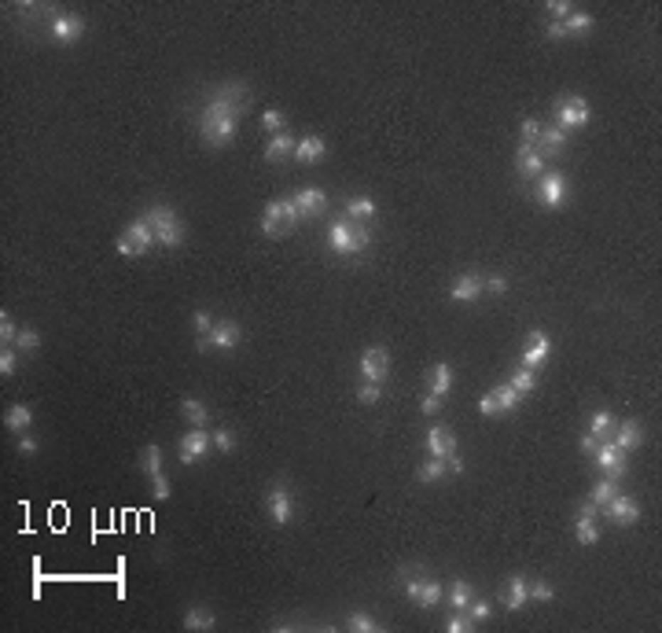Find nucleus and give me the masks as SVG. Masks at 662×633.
<instances>
[{
	"label": "nucleus",
	"mask_w": 662,
	"mask_h": 633,
	"mask_svg": "<svg viewBox=\"0 0 662 633\" xmlns=\"http://www.w3.org/2000/svg\"><path fill=\"white\" fill-rule=\"evenodd\" d=\"M247 100H250L247 85H240V81H221L210 93V100L203 103V115H199V133L210 147H228L236 140L240 115H243Z\"/></svg>",
	"instance_id": "1"
},
{
	"label": "nucleus",
	"mask_w": 662,
	"mask_h": 633,
	"mask_svg": "<svg viewBox=\"0 0 662 633\" xmlns=\"http://www.w3.org/2000/svg\"><path fill=\"white\" fill-rule=\"evenodd\" d=\"M372 232L365 229V221H350V217H338V221L328 225V247L335 254H361L368 251Z\"/></svg>",
	"instance_id": "2"
},
{
	"label": "nucleus",
	"mask_w": 662,
	"mask_h": 633,
	"mask_svg": "<svg viewBox=\"0 0 662 633\" xmlns=\"http://www.w3.org/2000/svg\"><path fill=\"white\" fill-rule=\"evenodd\" d=\"M298 221H306L302 214H298V203H294V195L291 199H272L262 214V232L272 236V239H280V236H291L298 229Z\"/></svg>",
	"instance_id": "3"
},
{
	"label": "nucleus",
	"mask_w": 662,
	"mask_h": 633,
	"mask_svg": "<svg viewBox=\"0 0 662 633\" xmlns=\"http://www.w3.org/2000/svg\"><path fill=\"white\" fill-rule=\"evenodd\" d=\"M144 217H147V225H151L159 247H181L184 244V221L169 206H151Z\"/></svg>",
	"instance_id": "4"
},
{
	"label": "nucleus",
	"mask_w": 662,
	"mask_h": 633,
	"mask_svg": "<svg viewBox=\"0 0 662 633\" xmlns=\"http://www.w3.org/2000/svg\"><path fill=\"white\" fill-rule=\"evenodd\" d=\"M151 244H155V232H151V225H147V217L129 221V225H125V232L114 239V247H118L122 258H144L147 251H151Z\"/></svg>",
	"instance_id": "5"
},
{
	"label": "nucleus",
	"mask_w": 662,
	"mask_h": 633,
	"mask_svg": "<svg viewBox=\"0 0 662 633\" xmlns=\"http://www.w3.org/2000/svg\"><path fill=\"white\" fill-rule=\"evenodd\" d=\"M533 199H538L541 206H548V210L567 206V203H570V184H567V177H563V173H556V169H545L541 177H538V184H533Z\"/></svg>",
	"instance_id": "6"
},
{
	"label": "nucleus",
	"mask_w": 662,
	"mask_h": 633,
	"mask_svg": "<svg viewBox=\"0 0 662 633\" xmlns=\"http://www.w3.org/2000/svg\"><path fill=\"white\" fill-rule=\"evenodd\" d=\"M589 118H592L589 100H582V96H560L556 100V125L563 133H570V129H578V125H589Z\"/></svg>",
	"instance_id": "7"
},
{
	"label": "nucleus",
	"mask_w": 662,
	"mask_h": 633,
	"mask_svg": "<svg viewBox=\"0 0 662 633\" xmlns=\"http://www.w3.org/2000/svg\"><path fill=\"white\" fill-rule=\"evenodd\" d=\"M236 346H240V324H232V320H218L210 335L196 339L199 354H206V350H236Z\"/></svg>",
	"instance_id": "8"
},
{
	"label": "nucleus",
	"mask_w": 662,
	"mask_h": 633,
	"mask_svg": "<svg viewBox=\"0 0 662 633\" xmlns=\"http://www.w3.org/2000/svg\"><path fill=\"white\" fill-rule=\"evenodd\" d=\"M265 508H269V519L276 523V527H287V523H291L294 501H291V486L284 483V478L269 486V493H265Z\"/></svg>",
	"instance_id": "9"
},
{
	"label": "nucleus",
	"mask_w": 662,
	"mask_h": 633,
	"mask_svg": "<svg viewBox=\"0 0 662 633\" xmlns=\"http://www.w3.org/2000/svg\"><path fill=\"white\" fill-rule=\"evenodd\" d=\"M592 461H596V468H600L607 478H618V483H622V478L629 475V464H626V453L618 449L614 442H600V449L592 453Z\"/></svg>",
	"instance_id": "10"
},
{
	"label": "nucleus",
	"mask_w": 662,
	"mask_h": 633,
	"mask_svg": "<svg viewBox=\"0 0 662 633\" xmlns=\"http://www.w3.org/2000/svg\"><path fill=\"white\" fill-rule=\"evenodd\" d=\"M361 376L368 383H383L390 376V354L383 350V346H368V350L361 354Z\"/></svg>",
	"instance_id": "11"
},
{
	"label": "nucleus",
	"mask_w": 662,
	"mask_h": 633,
	"mask_svg": "<svg viewBox=\"0 0 662 633\" xmlns=\"http://www.w3.org/2000/svg\"><path fill=\"white\" fill-rule=\"evenodd\" d=\"M604 516L614 523V527H633V523H640V505L629 493H618L614 501L604 505Z\"/></svg>",
	"instance_id": "12"
},
{
	"label": "nucleus",
	"mask_w": 662,
	"mask_h": 633,
	"mask_svg": "<svg viewBox=\"0 0 662 633\" xmlns=\"http://www.w3.org/2000/svg\"><path fill=\"white\" fill-rule=\"evenodd\" d=\"M213 442H210V431L206 427H191L184 439H181V446H177V456H181V464H196L199 456L210 449Z\"/></svg>",
	"instance_id": "13"
},
{
	"label": "nucleus",
	"mask_w": 662,
	"mask_h": 633,
	"mask_svg": "<svg viewBox=\"0 0 662 633\" xmlns=\"http://www.w3.org/2000/svg\"><path fill=\"white\" fill-rule=\"evenodd\" d=\"M81 33H85V19L78 11H59L52 19V37L59 41V45H74Z\"/></svg>",
	"instance_id": "14"
},
{
	"label": "nucleus",
	"mask_w": 662,
	"mask_h": 633,
	"mask_svg": "<svg viewBox=\"0 0 662 633\" xmlns=\"http://www.w3.org/2000/svg\"><path fill=\"white\" fill-rule=\"evenodd\" d=\"M526 600H530V578H526V575L504 578V585H501V604H504L508 611H519Z\"/></svg>",
	"instance_id": "15"
},
{
	"label": "nucleus",
	"mask_w": 662,
	"mask_h": 633,
	"mask_svg": "<svg viewBox=\"0 0 662 633\" xmlns=\"http://www.w3.org/2000/svg\"><path fill=\"white\" fill-rule=\"evenodd\" d=\"M427 449H431V456H438V461H449V456L457 453V434L445 424H434L431 431H427Z\"/></svg>",
	"instance_id": "16"
},
{
	"label": "nucleus",
	"mask_w": 662,
	"mask_h": 633,
	"mask_svg": "<svg viewBox=\"0 0 662 633\" xmlns=\"http://www.w3.org/2000/svg\"><path fill=\"white\" fill-rule=\"evenodd\" d=\"M548 354H552V339L545 332H530L526 335V350H523V365L538 372V368L548 361Z\"/></svg>",
	"instance_id": "17"
},
{
	"label": "nucleus",
	"mask_w": 662,
	"mask_h": 633,
	"mask_svg": "<svg viewBox=\"0 0 662 633\" xmlns=\"http://www.w3.org/2000/svg\"><path fill=\"white\" fill-rule=\"evenodd\" d=\"M294 203H298V214H302V217H320V214L328 210V192L309 184V188H302V192L294 195Z\"/></svg>",
	"instance_id": "18"
},
{
	"label": "nucleus",
	"mask_w": 662,
	"mask_h": 633,
	"mask_svg": "<svg viewBox=\"0 0 662 633\" xmlns=\"http://www.w3.org/2000/svg\"><path fill=\"white\" fill-rule=\"evenodd\" d=\"M294 147H298V137L291 133V129H284V133H272L265 140V162H284L287 155H294Z\"/></svg>",
	"instance_id": "19"
},
{
	"label": "nucleus",
	"mask_w": 662,
	"mask_h": 633,
	"mask_svg": "<svg viewBox=\"0 0 662 633\" xmlns=\"http://www.w3.org/2000/svg\"><path fill=\"white\" fill-rule=\"evenodd\" d=\"M533 147H538L541 155H545V162H548V159H556L560 151L567 147V133H563L560 125H541V137H538V144H533Z\"/></svg>",
	"instance_id": "20"
},
{
	"label": "nucleus",
	"mask_w": 662,
	"mask_h": 633,
	"mask_svg": "<svg viewBox=\"0 0 662 633\" xmlns=\"http://www.w3.org/2000/svg\"><path fill=\"white\" fill-rule=\"evenodd\" d=\"M479 295H482V276H475V273H464V276H457L449 283V298L453 302H475Z\"/></svg>",
	"instance_id": "21"
},
{
	"label": "nucleus",
	"mask_w": 662,
	"mask_h": 633,
	"mask_svg": "<svg viewBox=\"0 0 662 633\" xmlns=\"http://www.w3.org/2000/svg\"><path fill=\"white\" fill-rule=\"evenodd\" d=\"M516 166H519L523 177H541V173H545V155H541L538 147H530V144H519Z\"/></svg>",
	"instance_id": "22"
},
{
	"label": "nucleus",
	"mask_w": 662,
	"mask_h": 633,
	"mask_svg": "<svg viewBox=\"0 0 662 633\" xmlns=\"http://www.w3.org/2000/svg\"><path fill=\"white\" fill-rule=\"evenodd\" d=\"M218 626V615H213V607L206 604H191L184 611V629H213Z\"/></svg>",
	"instance_id": "23"
},
{
	"label": "nucleus",
	"mask_w": 662,
	"mask_h": 633,
	"mask_svg": "<svg viewBox=\"0 0 662 633\" xmlns=\"http://www.w3.org/2000/svg\"><path fill=\"white\" fill-rule=\"evenodd\" d=\"M324 155H328L324 137H302V140H298V147H294V159L298 162H320Z\"/></svg>",
	"instance_id": "24"
},
{
	"label": "nucleus",
	"mask_w": 662,
	"mask_h": 633,
	"mask_svg": "<svg viewBox=\"0 0 662 633\" xmlns=\"http://www.w3.org/2000/svg\"><path fill=\"white\" fill-rule=\"evenodd\" d=\"M640 442H644V427H640V420H626V424H618V434H614V446L618 449H636Z\"/></svg>",
	"instance_id": "25"
},
{
	"label": "nucleus",
	"mask_w": 662,
	"mask_h": 633,
	"mask_svg": "<svg viewBox=\"0 0 662 633\" xmlns=\"http://www.w3.org/2000/svg\"><path fill=\"white\" fill-rule=\"evenodd\" d=\"M30 424H33L30 405H8V412H4V427H8L11 434H26Z\"/></svg>",
	"instance_id": "26"
},
{
	"label": "nucleus",
	"mask_w": 662,
	"mask_h": 633,
	"mask_svg": "<svg viewBox=\"0 0 662 633\" xmlns=\"http://www.w3.org/2000/svg\"><path fill=\"white\" fill-rule=\"evenodd\" d=\"M442 597H445V585H442L438 578H431V575H427L412 604H416V607H438V604H442Z\"/></svg>",
	"instance_id": "27"
},
{
	"label": "nucleus",
	"mask_w": 662,
	"mask_h": 633,
	"mask_svg": "<svg viewBox=\"0 0 662 633\" xmlns=\"http://www.w3.org/2000/svg\"><path fill=\"white\" fill-rule=\"evenodd\" d=\"M427 390H431V394H438V398L449 394V390H453V368H449V365H434L431 376H427Z\"/></svg>",
	"instance_id": "28"
},
{
	"label": "nucleus",
	"mask_w": 662,
	"mask_h": 633,
	"mask_svg": "<svg viewBox=\"0 0 662 633\" xmlns=\"http://www.w3.org/2000/svg\"><path fill=\"white\" fill-rule=\"evenodd\" d=\"M181 417H184L191 427H206V424H210V409H206L199 398H184V402H181Z\"/></svg>",
	"instance_id": "29"
},
{
	"label": "nucleus",
	"mask_w": 662,
	"mask_h": 633,
	"mask_svg": "<svg viewBox=\"0 0 662 633\" xmlns=\"http://www.w3.org/2000/svg\"><path fill=\"white\" fill-rule=\"evenodd\" d=\"M372 214H375V203L368 199V195H350L346 199V217L350 221H368Z\"/></svg>",
	"instance_id": "30"
},
{
	"label": "nucleus",
	"mask_w": 662,
	"mask_h": 633,
	"mask_svg": "<svg viewBox=\"0 0 662 633\" xmlns=\"http://www.w3.org/2000/svg\"><path fill=\"white\" fill-rule=\"evenodd\" d=\"M618 493H622V486H618V478H600V483H596L592 486V493H589V501H592V505H607V501H614Z\"/></svg>",
	"instance_id": "31"
},
{
	"label": "nucleus",
	"mask_w": 662,
	"mask_h": 633,
	"mask_svg": "<svg viewBox=\"0 0 662 633\" xmlns=\"http://www.w3.org/2000/svg\"><path fill=\"white\" fill-rule=\"evenodd\" d=\"M445 471H449V464H445V461H438V456H427V461L416 468V478H420V483H438Z\"/></svg>",
	"instance_id": "32"
},
{
	"label": "nucleus",
	"mask_w": 662,
	"mask_h": 633,
	"mask_svg": "<svg viewBox=\"0 0 662 633\" xmlns=\"http://www.w3.org/2000/svg\"><path fill=\"white\" fill-rule=\"evenodd\" d=\"M508 387L516 390V394H530V390L538 387V372H533V368H526V365H523L519 372H511V376H508Z\"/></svg>",
	"instance_id": "33"
},
{
	"label": "nucleus",
	"mask_w": 662,
	"mask_h": 633,
	"mask_svg": "<svg viewBox=\"0 0 662 633\" xmlns=\"http://www.w3.org/2000/svg\"><path fill=\"white\" fill-rule=\"evenodd\" d=\"M140 468H144L147 478L162 475V449H159V446H144V449H140Z\"/></svg>",
	"instance_id": "34"
},
{
	"label": "nucleus",
	"mask_w": 662,
	"mask_h": 633,
	"mask_svg": "<svg viewBox=\"0 0 662 633\" xmlns=\"http://www.w3.org/2000/svg\"><path fill=\"white\" fill-rule=\"evenodd\" d=\"M346 629L350 633H379L383 626L368 615V611H350V619H346Z\"/></svg>",
	"instance_id": "35"
},
{
	"label": "nucleus",
	"mask_w": 662,
	"mask_h": 633,
	"mask_svg": "<svg viewBox=\"0 0 662 633\" xmlns=\"http://www.w3.org/2000/svg\"><path fill=\"white\" fill-rule=\"evenodd\" d=\"M471 600H475V597H471V585H467L464 578H457V582L449 585V607H453V611H464Z\"/></svg>",
	"instance_id": "36"
},
{
	"label": "nucleus",
	"mask_w": 662,
	"mask_h": 633,
	"mask_svg": "<svg viewBox=\"0 0 662 633\" xmlns=\"http://www.w3.org/2000/svg\"><path fill=\"white\" fill-rule=\"evenodd\" d=\"M563 30H567V37L589 33V30H592V15H589V11H570V15L563 19Z\"/></svg>",
	"instance_id": "37"
},
{
	"label": "nucleus",
	"mask_w": 662,
	"mask_h": 633,
	"mask_svg": "<svg viewBox=\"0 0 662 633\" xmlns=\"http://www.w3.org/2000/svg\"><path fill=\"white\" fill-rule=\"evenodd\" d=\"M489 394H493V402H497V409H501V412H511V409H519V398H523V394H516V390H511L508 383L493 387V390H489Z\"/></svg>",
	"instance_id": "38"
},
{
	"label": "nucleus",
	"mask_w": 662,
	"mask_h": 633,
	"mask_svg": "<svg viewBox=\"0 0 662 633\" xmlns=\"http://www.w3.org/2000/svg\"><path fill=\"white\" fill-rule=\"evenodd\" d=\"M611 427H614L611 412H592V417H589V434H596V439H604Z\"/></svg>",
	"instance_id": "39"
},
{
	"label": "nucleus",
	"mask_w": 662,
	"mask_h": 633,
	"mask_svg": "<svg viewBox=\"0 0 662 633\" xmlns=\"http://www.w3.org/2000/svg\"><path fill=\"white\" fill-rule=\"evenodd\" d=\"M262 129H265L269 137H272V133H284V129H287L284 111H265V115H262Z\"/></svg>",
	"instance_id": "40"
},
{
	"label": "nucleus",
	"mask_w": 662,
	"mask_h": 633,
	"mask_svg": "<svg viewBox=\"0 0 662 633\" xmlns=\"http://www.w3.org/2000/svg\"><path fill=\"white\" fill-rule=\"evenodd\" d=\"M578 541L582 545H596V541H600V527H596V519H578Z\"/></svg>",
	"instance_id": "41"
},
{
	"label": "nucleus",
	"mask_w": 662,
	"mask_h": 633,
	"mask_svg": "<svg viewBox=\"0 0 662 633\" xmlns=\"http://www.w3.org/2000/svg\"><path fill=\"white\" fill-rule=\"evenodd\" d=\"M379 398H383V390H379V383H368V380H365V383L357 387V402H361V405H375Z\"/></svg>",
	"instance_id": "42"
},
{
	"label": "nucleus",
	"mask_w": 662,
	"mask_h": 633,
	"mask_svg": "<svg viewBox=\"0 0 662 633\" xmlns=\"http://www.w3.org/2000/svg\"><path fill=\"white\" fill-rule=\"evenodd\" d=\"M210 442L218 446L221 453H232V449H236V439H232V431H228V427H218V431H210Z\"/></svg>",
	"instance_id": "43"
},
{
	"label": "nucleus",
	"mask_w": 662,
	"mask_h": 633,
	"mask_svg": "<svg viewBox=\"0 0 662 633\" xmlns=\"http://www.w3.org/2000/svg\"><path fill=\"white\" fill-rule=\"evenodd\" d=\"M15 339H18V328H15V320L8 317V310L0 313V342L4 346H15Z\"/></svg>",
	"instance_id": "44"
},
{
	"label": "nucleus",
	"mask_w": 662,
	"mask_h": 633,
	"mask_svg": "<svg viewBox=\"0 0 662 633\" xmlns=\"http://www.w3.org/2000/svg\"><path fill=\"white\" fill-rule=\"evenodd\" d=\"M15 346H18V350H26V354H37L41 335H37L33 328H23V332H18V339H15Z\"/></svg>",
	"instance_id": "45"
},
{
	"label": "nucleus",
	"mask_w": 662,
	"mask_h": 633,
	"mask_svg": "<svg viewBox=\"0 0 662 633\" xmlns=\"http://www.w3.org/2000/svg\"><path fill=\"white\" fill-rule=\"evenodd\" d=\"M552 597H556V589H552L548 582H541V578H538V582H530V600H541V604H548Z\"/></svg>",
	"instance_id": "46"
},
{
	"label": "nucleus",
	"mask_w": 662,
	"mask_h": 633,
	"mask_svg": "<svg viewBox=\"0 0 662 633\" xmlns=\"http://www.w3.org/2000/svg\"><path fill=\"white\" fill-rule=\"evenodd\" d=\"M15 368H18V354L11 346H4V350H0V376H15Z\"/></svg>",
	"instance_id": "47"
},
{
	"label": "nucleus",
	"mask_w": 662,
	"mask_h": 633,
	"mask_svg": "<svg viewBox=\"0 0 662 633\" xmlns=\"http://www.w3.org/2000/svg\"><path fill=\"white\" fill-rule=\"evenodd\" d=\"M464 611H467V619H471V622H486L489 619V600H471Z\"/></svg>",
	"instance_id": "48"
},
{
	"label": "nucleus",
	"mask_w": 662,
	"mask_h": 633,
	"mask_svg": "<svg viewBox=\"0 0 662 633\" xmlns=\"http://www.w3.org/2000/svg\"><path fill=\"white\" fill-rule=\"evenodd\" d=\"M191 324H196V332H199V335H210V332H213V317H210V310H196V313H191Z\"/></svg>",
	"instance_id": "49"
},
{
	"label": "nucleus",
	"mask_w": 662,
	"mask_h": 633,
	"mask_svg": "<svg viewBox=\"0 0 662 633\" xmlns=\"http://www.w3.org/2000/svg\"><path fill=\"white\" fill-rule=\"evenodd\" d=\"M471 626L475 622L467 619V611H464V615H449V619H445V633H467Z\"/></svg>",
	"instance_id": "50"
},
{
	"label": "nucleus",
	"mask_w": 662,
	"mask_h": 633,
	"mask_svg": "<svg viewBox=\"0 0 662 633\" xmlns=\"http://www.w3.org/2000/svg\"><path fill=\"white\" fill-rule=\"evenodd\" d=\"M420 412H423V417H438V412H442V398L427 390V394L420 398Z\"/></svg>",
	"instance_id": "51"
},
{
	"label": "nucleus",
	"mask_w": 662,
	"mask_h": 633,
	"mask_svg": "<svg viewBox=\"0 0 662 633\" xmlns=\"http://www.w3.org/2000/svg\"><path fill=\"white\" fill-rule=\"evenodd\" d=\"M538 137H541V122H538V118H526V122H523V144L533 147V144H538Z\"/></svg>",
	"instance_id": "52"
},
{
	"label": "nucleus",
	"mask_w": 662,
	"mask_h": 633,
	"mask_svg": "<svg viewBox=\"0 0 662 633\" xmlns=\"http://www.w3.org/2000/svg\"><path fill=\"white\" fill-rule=\"evenodd\" d=\"M151 493H155V501H169V493H173V490H169V478L166 475H155L151 478Z\"/></svg>",
	"instance_id": "53"
},
{
	"label": "nucleus",
	"mask_w": 662,
	"mask_h": 633,
	"mask_svg": "<svg viewBox=\"0 0 662 633\" xmlns=\"http://www.w3.org/2000/svg\"><path fill=\"white\" fill-rule=\"evenodd\" d=\"M482 291H489V295H504V291H508V280H504V276H486V280H482Z\"/></svg>",
	"instance_id": "54"
},
{
	"label": "nucleus",
	"mask_w": 662,
	"mask_h": 633,
	"mask_svg": "<svg viewBox=\"0 0 662 633\" xmlns=\"http://www.w3.org/2000/svg\"><path fill=\"white\" fill-rule=\"evenodd\" d=\"M548 11H552V19H556V23H563V19L574 11V4H567V0H552V4H548Z\"/></svg>",
	"instance_id": "55"
},
{
	"label": "nucleus",
	"mask_w": 662,
	"mask_h": 633,
	"mask_svg": "<svg viewBox=\"0 0 662 633\" xmlns=\"http://www.w3.org/2000/svg\"><path fill=\"white\" fill-rule=\"evenodd\" d=\"M479 412H482V417H497V412H501V409H497V402H493V394H486V398L479 402Z\"/></svg>",
	"instance_id": "56"
},
{
	"label": "nucleus",
	"mask_w": 662,
	"mask_h": 633,
	"mask_svg": "<svg viewBox=\"0 0 662 633\" xmlns=\"http://www.w3.org/2000/svg\"><path fill=\"white\" fill-rule=\"evenodd\" d=\"M18 449H23V453H37L41 442L33 439V434H18Z\"/></svg>",
	"instance_id": "57"
},
{
	"label": "nucleus",
	"mask_w": 662,
	"mask_h": 633,
	"mask_svg": "<svg viewBox=\"0 0 662 633\" xmlns=\"http://www.w3.org/2000/svg\"><path fill=\"white\" fill-rule=\"evenodd\" d=\"M596 449H600V439H596V434H582V453L592 456Z\"/></svg>",
	"instance_id": "58"
},
{
	"label": "nucleus",
	"mask_w": 662,
	"mask_h": 633,
	"mask_svg": "<svg viewBox=\"0 0 662 633\" xmlns=\"http://www.w3.org/2000/svg\"><path fill=\"white\" fill-rule=\"evenodd\" d=\"M545 37H548V41H563V37H567L563 23H548V26H545Z\"/></svg>",
	"instance_id": "59"
},
{
	"label": "nucleus",
	"mask_w": 662,
	"mask_h": 633,
	"mask_svg": "<svg viewBox=\"0 0 662 633\" xmlns=\"http://www.w3.org/2000/svg\"><path fill=\"white\" fill-rule=\"evenodd\" d=\"M596 516H600V505H592V501H585L578 508V519H596Z\"/></svg>",
	"instance_id": "60"
},
{
	"label": "nucleus",
	"mask_w": 662,
	"mask_h": 633,
	"mask_svg": "<svg viewBox=\"0 0 662 633\" xmlns=\"http://www.w3.org/2000/svg\"><path fill=\"white\" fill-rule=\"evenodd\" d=\"M445 464H449V471H453V475H460V471H464V461H460L457 453H453V456H449V461H445Z\"/></svg>",
	"instance_id": "61"
}]
</instances>
